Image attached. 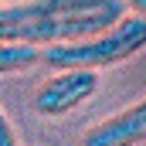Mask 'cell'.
Listing matches in <instances>:
<instances>
[{
  "mask_svg": "<svg viewBox=\"0 0 146 146\" xmlns=\"http://www.w3.org/2000/svg\"><path fill=\"white\" fill-rule=\"evenodd\" d=\"M129 14L126 0H21L0 7V41L61 44L112 27Z\"/></svg>",
  "mask_w": 146,
  "mask_h": 146,
  "instance_id": "1",
  "label": "cell"
},
{
  "mask_svg": "<svg viewBox=\"0 0 146 146\" xmlns=\"http://www.w3.org/2000/svg\"><path fill=\"white\" fill-rule=\"evenodd\" d=\"M143 48H146V17L129 10L106 31L41 48V65H48V68H95L99 72V68H109L119 61H129Z\"/></svg>",
  "mask_w": 146,
  "mask_h": 146,
  "instance_id": "2",
  "label": "cell"
},
{
  "mask_svg": "<svg viewBox=\"0 0 146 146\" xmlns=\"http://www.w3.org/2000/svg\"><path fill=\"white\" fill-rule=\"evenodd\" d=\"M58 75L44 78L31 95V109L37 115H68L72 109H78L85 99L95 95L99 88V72L95 68H54Z\"/></svg>",
  "mask_w": 146,
  "mask_h": 146,
  "instance_id": "3",
  "label": "cell"
},
{
  "mask_svg": "<svg viewBox=\"0 0 146 146\" xmlns=\"http://www.w3.org/2000/svg\"><path fill=\"white\" fill-rule=\"evenodd\" d=\"M146 139V95L129 106V109L115 112L112 119L92 126L85 136H82V146H136Z\"/></svg>",
  "mask_w": 146,
  "mask_h": 146,
  "instance_id": "4",
  "label": "cell"
},
{
  "mask_svg": "<svg viewBox=\"0 0 146 146\" xmlns=\"http://www.w3.org/2000/svg\"><path fill=\"white\" fill-rule=\"evenodd\" d=\"M41 65V48L24 41H0V75H21Z\"/></svg>",
  "mask_w": 146,
  "mask_h": 146,
  "instance_id": "5",
  "label": "cell"
},
{
  "mask_svg": "<svg viewBox=\"0 0 146 146\" xmlns=\"http://www.w3.org/2000/svg\"><path fill=\"white\" fill-rule=\"evenodd\" d=\"M0 146H21L17 143V133H14V126H10V119L0 112Z\"/></svg>",
  "mask_w": 146,
  "mask_h": 146,
  "instance_id": "6",
  "label": "cell"
},
{
  "mask_svg": "<svg viewBox=\"0 0 146 146\" xmlns=\"http://www.w3.org/2000/svg\"><path fill=\"white\" fill-rule=\"evenodd\" d=\"M126 3H129V10H136V14L146 17V0H126Z\"/></svg>",
  "mask_w": 146,
  "mask_h": 146,
  "instance_id": "7",
  "label": "cell"
}]
</instances>
